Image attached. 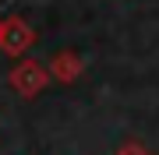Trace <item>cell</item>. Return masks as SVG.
Masks as SVG:
<instances>
[{"label":"cell","mask_w":159,"mask_h":155,"mask_svg":"<svg viewBox=\"0 0 159 155\" xmlns=\"http://www.w3.org/2000/svg\"><path fill=\"white\" fill-rule=\"evenodd\" d=\"M32 42H35V32L21 21V18H7V21L0 25V50H4V53L21 57Z\"/></svg>","instance_id":"obj_1"},{"label":"cell","mask_w":159,"mask_h":155,"mask_svg":"<svg viewBox=\"0 0 159 155\" xmlns=\"http://www.w3.org/2000/svg\"><path fill=\"white\" fill-rule=\"evenodd\" d=\"M11 81H14V88H18L21 95H32V92H39V88L46 85V78H43V67H39V63H21V67H14Z\"/></svg>","instance_id":"obj_2"},{"label":"cell","mask_w":159,"mask_h":155,"mask_svg":"<svg viewBox=\"0 0 159 155\" xmlns=\"http://www.w3.org/2000/svg\"><path fill=\"white\" fill-rule=\"evenodd\" d=\"M74 67H78V63H74V57H64L60 63H53V71H64V74H67V81H71V74H74Z\"/></svg>","instance_id":"obj_3"}]
</instances>
